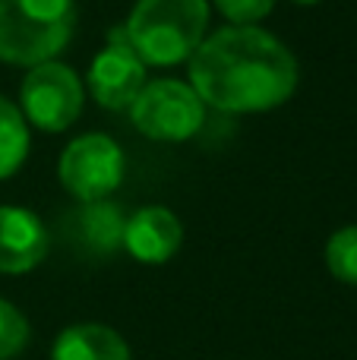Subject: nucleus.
<instances>
[{
	"mask_svg": "<svg viewBox=\"0 0 357 360\" xmlns=\"http://www.w3.org/2000/svg\"><path fill=\"white\" fill-rule=\"evenodd\" d=\"M51 250L44 221L29 209L0 205V275H25L41 266Z\"/></svg>",
	"mask_w": 357,
	"mask_h": 360,
	"instance_id": "8",
	"label": "nucleus"
},
{
	"mask_svg": "<svg viewBox=\"0 0 357 360\" xmlns=\"http://www.w3.org/2000/svg\"><path fill=\"white\" fill-rule=\"evenodd\" d=\"M183 224L168 205H143L124 224V250L136 262L162 266L181 250Z\"/></svg>",
	"mask_w": 357,
	"mask_h": 360,
	"instance_id": "9",
	"label": "nucleus"
},
{
	"mask_svg": "<svg viewBox=\"0 0 357 360\" xmlns=\"http://www.w3.org/2000/svg\"><path fill=\"white\" fill-rule=\"evenodd\" d=\"M124 149L105 133L76 136L60 152L57 177L76 202H101L124 180Z\"/></svg>",
	"mask_w": 357,
	"mask_h": 360,
	"instance_id": "6",
	"label": "nucleus"
},
{
	"mask_svg": "<svg viewBox=\"0 0 357 360\" xmlns=\"http://www.w3.org/2000/svg\"><path fill=\"white\" fill-rule=\"evenodd\" d=\"M209 29V0H136L124 38L145 67L190 60Z\"/></svg>",
	"mask_w": 357,
	"mask_h": 360,
	"instance_id": "2",
	"label": "nucleus"
},
{
	"mask_svg": "<svg viewBox=\"0 0 357 360\" xmlns=\"http://www.w3.org/2000/svg\"><path fill=\"white\" fill-rule=\"evenodd\" d=\"M130 120L145 139L155 143H183L196 136L206 120V101L190 82L149 79L130 105Z\"/></svg>",
	"mask_w": 357,
	"mask_h": 360,
	"instance_id": "4",
	"label": "nucleus"
},
{
	"mask_svg": "<svg viewBox=\"0 0 357 360\" xmlns=\"http://www.w3.org/2000/svg\"><path fill=\"white\" fill-rule=\"evenodd\" d=\"M212 4L228 19V25H259L272 13L275 0H212Z\"/></svg>",
	"mask_w": 357,
	"mask_h": 360,
	"instance_id": "15",
	"label": "nucleus"
},
{
	"mask_svg": "<svg viewBox=\"0 0 357 360\" xmlns=\"http://www.w3.org/2000/svg\"><path fill=\"white\" fill-rule=\"evenodd\" d=\"M51 360H130V345L105 323H76L54 338Z\"/></svg>",
	"mask_w": 357,
	"mask_h": 360,
	"instance_id": "10",
	"label": "nucleus"
},
{
	"mask_svg": "<svg viewBox=\"0 0 357 360\" xmlns=\"http://www.w3.org/2000/svg\"><path fill=\"white\" fill-rule=\"evenodd\" d=\"M326 269L342 285H357V224L339 228L326 240Z\"/></svg>",
	"mask_w": 357,
	"mask_h": 360,
	"instance_id": "13",
	"label": "nucleus"
},
{
	"mask_svg": "<svg viewBox=\"0 0 357 360\" xmlns=\"http://www.w3.org/2000/svg\"><path fill=\"white\" fill-rule=\"evenodd\" d=\"M291 4H297V6H316L320 0H291Z\"/></svg>",
	"mask_w": 357,
	"mask_h": 360,
	"instance_id": "16",
	"label": "nucleus"
},
{
	"mask_svg": "<svg viewBox=\"0 0 357 360\" xmlns=\"http://www.w3.org/2000/svg\"><path fill=\"white\" fill-rule=\"evenodd\" d=\"M89 92L108 111H124L136 101V95L143 92L145 79V63L136 51L126 44V38H114L108 48H101L95 54V60L89 63Z\"/></svg>",
	"mask_w": 357,
	"mask_h": 360,
	"instance_id": "7",
	"label": "nucleus"
},
{
	"mask_svg": "<svg viewBox=\"0 0 357 360\" xmlns=\"http://www.w3.org/2000/svg\"><path fill=\"white\" fill-rule=\"evenodd\" d=\"M32 139H29V124H25L19 105L0 95V180L13 177L22 162L29 158Z\"/></svg>",
	"mask_w": 357,
	"mask_h": 360,
	"instance_id": "11",
	"label": "nucleus"
},
{
	"mask_svg": "<svg viewBox=\"0 0 357 360\" xmlns=\"http://www.w3.org/2000/svg\"><path fill=\"white\" fill-rule=\"evenodd\" d=\"M32 338L29 319L19 313V307H13L10 300L0 297V360H13L25 351Z\"/></svg>",
	"mask_w": 357,
	"mask_h": 360,
	"instance_id": "14",
	"label": "nucleus"
},
{
	"mask_svg": "<svg viewBox=\"0 0 357 360\" xmlns=\"http://www.w3.org/2000/svg\"><path fill=\"white\" fill-rule=\"evenodd\" d=\"M76 29V0H0V60L35 67L57 60Z\"/></svg>",
	"mask_w": 357,
	"mask_h": 360,
	"instance_id": "3",
	"label": "nucleus"
},
{
	"mask_svg": "<svg viewBox=\"0 0 357 360\" xmlns=\"http://www.w3.org/2000/svg\"><path fill=\"white\" fill-rule=\"evenodd\" d=\"M190 86L225 114H263L297 89V60L285 41L259 25H225L190 54Z\"/></svg>",
	"mask_w": 357,
	"mask_h": 360,
	"instance_id": "1",
	"label": "nucleus"
},
{
	"mask_svg": "<svg viewBox=\"0 0 357 360\" xmlns=\"http://www.w3.org/2000/svg\"><path fill=\"white\" fill-rule=\"evenodd\" d=\"M124 224H126V218L108 199L86 202V209L79 215L82 240L92 250H98V253H114L117 247H124Z\"/></svg>",
	"mask_w": 357,
	"mask_h": 360,
	"instance_id": "12",
	"label": "nucleus"
},
{
	"mask_svg": "<svg viewBox=\"0 0 357 360\" xmlns=\"http://www.w3.org/2000/svg\"><path fill=\"white\" fill-rule=\"evenodd\" d=\"M86 89L73 67L60 60H44L29 67L19 86V111L25 124L41 133H63L79 120Z\"/></svg>",
	"mask_w": 357,
	"mask_h": 360,
	"instance_id": "5",
	"label": "nucleus"
}]
</instances>
